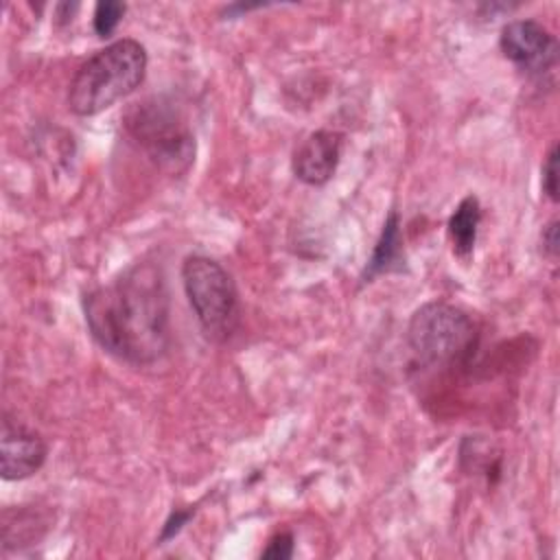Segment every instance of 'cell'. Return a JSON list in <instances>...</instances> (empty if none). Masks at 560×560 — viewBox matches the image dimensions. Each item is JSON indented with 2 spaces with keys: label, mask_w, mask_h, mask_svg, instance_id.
<instances>
[{
  "label": "cell",
  "mask_w": 560,
  "mask_h": 560,
  "mask_svg": "<svg viewBox=\"0 0 560 560\" xmlns=\"http://www.w3.org/2000/svg\"><path fill=\"white\" fill-rule=\"evenodd\" d=\"M92 339L131 365H151L171 348V300L155 262H133L83 295Z\"/></svg>",
  "instance_id": "cell-1"
},
{
  "label": "cell",
  "mask_w": 560,
  "mask_h": 560,
  "mask_svg": "<svg viewBox=\"0 0 560 560\" xmlns=\"http://www.w3.org/2000/svg\"><path fill=\"white\" fill-rule=\"evenodd\" d=\"M149 66L147 48L129 37L116 39L74 72L68 88V107L77 116H96L140 88Z\"/></svg>",
  "instance_id": "cell-2"
},
{
  "label": "cell",
  "mask_w": 560,
  "mask_h": 560,
  "mask_svg": "<svg viewBox=\"0 0 560 560\" xmlns=\"http://www.w3.org/2000/svg\"><path fill=\"white\" fill-rule=\"evenodd\" d=\"M122 127L131 142L149 162L166 175H184L197 153V142L186 114L166 96H147L122 116Z\"/></svg>",
  "instance_id": "cell-3"
},
{
  "label": "cell",
  "mask_w": 560,
  "mask_h": 560,
  "mask_svg": "<svg viewBox=\"0 0 560 560\" xmlns=\"http://www.w3.org/2000/svg\"><path fill=\"white\" fill-rule=\"evenodd\" d=\"M407 346L422 365L464 368L479 348V328L464 308L433 300L413 311Z\"/></svg>",
  "instance_id": "cell-4"
},
{
  "label": "cell",
  "mask_w": 560,
  "mask_h": 560,
  "mask_svg": "<svg viewBox=\"0 0 560 560\" xmlns=\"http://www.w3.org/2000/svg\"><path fill=\"white\" fill-rule=\"evenodd\" d=\"M182 284L188 304L210 341H225L238 326L241 304L230 271L210 256L190 254L182 262Z\"/></svg>",
  "instance_id": "cell-5"
},
{
  "label": "cell",
  "mask_w": 560,
  "mask_h": 560,
  "mask_svg": "<svg viewBox=\"0 0 560 560\" xmlns=\"http://www.w3.org/2000/svg\"><path fill=\"white\" fill-rule=\"evenodd\" d=\"M499 48L508 61L529 77H542L558 61V39L538 20H512L503 24Z\"/></svg>",
  "instance_id": "cell-6"
},
{
  "label": "cell",
  "mask_w": 560,
  "mask_h": 560,
  "mask_svg": "<svg viewBox=\"0 0 560 560\" xmlns=\"http://www.w3.org/2000/svg\"><path fill=\"white\" fill-rule=\"evenodd\" d=\"M46 455L48 446L37 431L18 418L2 413L0 475L4 481H22L33 477L44 466Z\"/></svg>",
  "instance_id": "cell-7"
},
{
  "label": "cell",
  "mask_w": 560,
  "mask_h": 560,
  "mask_svg": "<svg viewBox=\"0 0 560 560\" xmlns=\"http://www.w3.org/2000/svg\"><path fill=\"white\" fill-rule=\"evenodd\" d=\"M346 136L332 129L308 133L293 151V175L306 186H324L337 171Z\"/></svg>",
  "instance_id": "cell-8"
},
{
  "label": "cell",
  "mask_w": 560,
  "mask_h": 560,
  "mask_svg": "<svg viewBox=\"0 0 560 560\" xmlns=\"http://www.w3.org/2000/svg\"><path fill=\"white\" fill-rule=\"evenodd\" d=\"M402 267H405V247H402V234H400V214L392 210L385 217V223L381 228L372 256L368 258V265L361 273V282H372L376 276H383V273L402 271Z\"/></svg>",
  "instance_id": "cell-9"
},
{
  "label": "cell",
  "mask_w": 560,
  "mask_h": 560,
  "mask_svg": "<svg viewBox=\"0 0 560 560\" xmlns=\"http://www.w3.org/2000/svg\"><path fill=\"white\" fill-rule=\"evenodd\" d=\"M481 223V203L475 195H466L448 219V238L457 258H470Z\"/></svg>",
  "instance_id": "cell-10"
},
{
  "label": "cell",
  "mask_w": 560,
  "mask_h": 560,
  "mask_svg": "<svg viewBox=\"0 0 560 560\" xmlns=\"http://www.w3.org/2000/svg\"><path fill=\"white\" fill-rule=\"evenodd\" d=\"M46 521L28 508H15V510H4L2 514V547H20L35 542L44 532Z\"/></svg>",
  "instance_id": "cell-11"
},
{
  "label": "cell",
  "mask_w": 560,
  "mask_h": 560,
  "mask_svg": "<svg viewBox=\"0 0 560 560\" xmlns=\"http://www.w3.org/2000/svg\"><path fill=\"white\" fill-rule=\"evenodd\" d=\"M127 7L125 2H118V0H103L94 7V15H92V26H94V33L98 37H112L114 31L118 28L122 15H125Z\"/></svg>",
  "instance_id": "cell-12"
},
{
  "label": "cell",
  "mask_w": 560,
  "mask_h": 560,
  "mask_svg": "<svg viewBox=\"0 0 560 560\" xmlns=\"http://www.w3.org/2000/svg\"><path fill=\"white\" fill-rule=\"evenodd\" d=\"M558 160H560V151L558 144H551L549 153L545 155V162L540 166V186H542V195L551 201L558 203L560 197V182H558Z\"/></svg>",
  "instance_id": "cell-13"
},
{
  "label": "cell",
  "mask_w": 560,
  "mask_h": 560,
  "mask_svg": "<svg viewBox=\"0 0 560 560\" xmlns=\"http://www.w3.org/2000/svg\"><path fill=\"white\" fill-rule=\"evenodd\" d=\"M295 553V538L291 532H278L267 540V547L260 551V558L269 560H289Z\"/></svg>",
  "instance_id": "cell-14"
},
{
  "label": "cell",
  "mask_w": 560,
  "mask_h": 560,
  "mask_svg": "<svg viewBox=\"0 0 560 560\" xmlns=\"http://www.w3.org/2000/svg\"><path fill=\"white\" fill-rule=\"evenodd\" d=\"M195 516V508H184V510H173L171 514H168V518L164 521V525H162V529H160V536H158V542L160 545H164V542H168V540H173L188 523H190V518Z\"/></svg>",
  "instance_id": "cell-15"
},
{
  "label": "cell",
  "mask_w": 560,
  "mask_h": 560,
  "mask_svg": "<svg viewBox=\"0 0 560 560\" xmlns=\"http://www.w3.org/2000/svg\"><path fill=\"white\" fill-rule=\"evenodd\" d=\"M558 219H549L545 225H542V232H540V249H542V256L549 258V260H556L558 258V249H560V234H558Z\"/></svg>",
  "instance_id": "cell-16"
}]
</instances>
